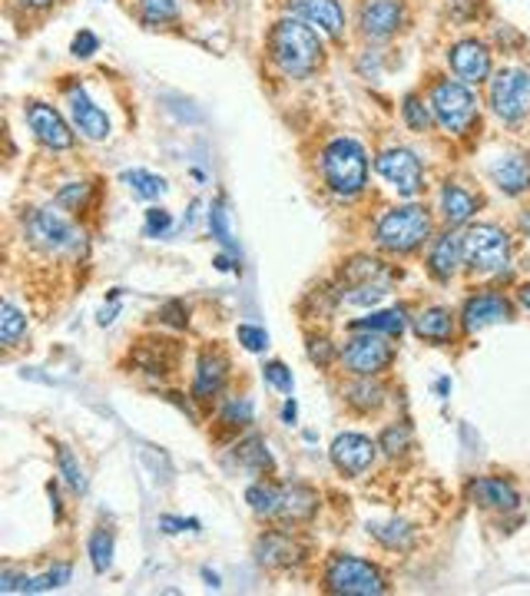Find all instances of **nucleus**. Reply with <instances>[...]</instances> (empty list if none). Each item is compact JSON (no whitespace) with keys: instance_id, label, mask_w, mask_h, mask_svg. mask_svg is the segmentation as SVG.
<instances>
[{"instance_id":"2eb2a0df","label":"nucleus","mask_w":530,"mask_h":596,"mask_svg":"<svg viewBox=\"0 0 530 596\" xmlns=\"http://www.w3.org/2000/svg\"><path fill=\"white\" fill-rule=\"evenodd\" d=\"M514 318V305L497 295V292H477L464 302V312H461V325L464 331H484L490 325H500V322H510Z\"/></svg>"},{"instance_id":"c03bdc74","label":"nucleus","mask_w":530,"mask_h":596,"mask_svg":"<svg viewBox=\"0 0 530 596\" xmlns=\"http://www.w3.org/2000/svg\"><path fill=\"white\" fill-rule=\"evenodd\" d=\"M236 338H239V345H246L249 351H266V348H269V335H266L262 328H256V325H239Z\"/></svg>"},{"instance_id":"9b49d317","label":"nucleus","mask_w":530,"mask_h":596,"mask_svg":"<svg viewBox=\"0 0 530 596\" xmlns=\"http://www.w3.org/2000/svg\"><path fill=\"white\" fill-rule=\"evenodd\" d=\"M448 67L461 83L477 87V83L490 80V47L477 37H464V41L451 44Z\"/></svg>"},{"instance_id":"79ce46f5","label":"nucleus","mask_w":530,"mask_h":596,"mask_svg":"<svg viewBox=\"0 0 530 596\" xmlns=\"http://www.w3.org/2000/svg\"><path fill=\"white\" fill-rule=\"evenodd\" d=\"M262 378H266L275 391H282V394H292V387H295L292 371H289L282 361H269V364L262 368Z\"/></svg>"},{"instance_id":"f03ea898","label":"nucleus","mask_w":530,"mask_h":596,"mask_svg":"<svg viewBox=\"0 0 530 596\" xmlns=\"http://www.w3.org/2000/svg\"><path fill=\"white\" fill-rule=\"evenodd\" d=\"M322 176L341 199H356L369 185V153L359 139L338 136L322 149Z\"/></svg>"},{"instance_id":"e433bc0d","label":"nucleus","mask_w":530,"mask_h":596,"mask_svg":"<svg viewBox=\"0 0 530 596\" xmlns=\"http://www.w3.org/2000/svg\"><path fill=\"white\" fill-rule=\"evenodd\" d=\"M379 451H385L388 458H398L405 451H411V428L402 421V425H388L382 431V441H379Z\"/></svg>"},{"instance_id":"5701e85b","label":"nucleus","mask_w":530,"mask_h":596,"mask_svg":"<svg viewBox=\"0 0 530 596\" xmlns=\"http://www.w3.org/2000/svg\"><path fill=\"white\" fill-rule=\"evenodd\" d=\"M461 262H464V236L448 233V236L435 239V246L428 252V272L438 282H451V275L461 269Z\"/></svg>"},{"instance_id":"6ab92c4d","label":"nucleus","mask_w":530,"mask_h":596,"mask_svg":"<svg viewBox=\"0 0 530 596\" xmlns=\"http://www.w3.org/2000/svg\"><path fill=\"white\" fill-rule=\"evenodd\" d=\"M490 182L504 192V195H523L530 192V153H507L497 156L487 166Z\"/></svg>"},{"instance_id":"4be33fe9","label":"nucleus","mask_w":530,"mask_h":596,"mask_svg":"<svg viewBox=\"0 0 530 596\" xmlns=\"http://www.w3.org/2000/svg\"><path fill=\"white\" fill-rule=\"evenodd\" d=\"M256 560L262 566H292L302 560V547L285 530H269L256 540Z\"/></svg>"},{"instance_id":"412c9836","label":"nucleus","mask_w":530,"mask_h":596,"mask_svg":"<svg viewBox=\"0 0 530 596\" xmlns=\"http://www.w3.org/2000/svg\"><path fill=\"white\" fill-rule=\"evenodd\" d=\"M467 497L484 510H517L520 507L517 487L504 477H474L467 484Z\"/></svg>"},{"instance_id":"f704fd0d","label":"nucleus","mask_w":530,"mask_h":596,"mask_svg":"<svg viewBox=\"0 0 530 596\" xmlns=\"http://www.w3.org/2000/svg\"><path fill=\"white\" fill-rule=\"evenodd\" d=\"M402 116H405V123H408L411 130H418V133H425V130L431 126V120H435L431 103H425L418 93H408V97H405V103H402Z\"/></svg>"},{"instance_id":"6e6552de","label":"nucleus","mask_w":530,"mask_h":596,"mask_svg":"<svg viewBox=\"0 0 530 596\" xmlns=\"http://www.w3.org/2000/svg\"><path fill=\"white\" fill-rule=\"evenodd\" d=\"M338 358L356 378H375L392 368L395 348L382 338V331H356L345 341Z\"/></svg>"},{"instance_id":"ddd939ff","label":"nucleus","mask_w":530,"mask_h":596,"mask_svg":"<svg viewBox=\"0 0 530 596\" xmlns=\"http://www.w3.org/2000/svg\"><path fill=\"white\" fill-rule=\"evenodd\" d=\"M405 4L402 0H365L362 14H359V27L369 41H388L405 27Z\"/></svg>"},{"instance_id":"49530a36","label":"nucleus","mask_w":530,"mask_h":596,"mask_svg":"<svg viewBox=\"0 0 530 596\" xmlns=\"http://www.w3.org/2000/svg\"><path fill=\"white\" fill-rule=\"evenodd\" d=\"M100 50V41H97V34H90V31H80L77 37H74V54L77 57H93Z\"/></svg>"},{"instance_id":"5fc2aeb1","label":"nucleus","mask_w":530,"mask_h":596,"mask_svg":"<svg viewBox=\"0 0 530 596\" xmlns=\"http://www.w3.org/2000/svg\"><path fill=\"white\" fill-rule=\"evenodd\" d=\"M527 269H530V259H527Z\"/></svg>"},{"instance_id":"7ed1b4c3","label":"nucleus","mask_w":530,"mask_h":596,"mask_svg":"<svg viewBox=\"0 0 530 596\" xmlns=\"http://www.w3.org/2000/svg\"><path fill=\"white\" fill-rule=\"evenodd\" d=\"M435 233V223H431V213L425 206H395L388 210L379 226H375V243L379 249L385 252H395V256H408L415 249H421Z\"/></svg>"},{"instance_id":"3c124183","label":"nucleus","mask_w":530,"mask_h":596,"mask_svg":"<svg viewBox=\"0 0 530 596\" xmlns=\"http://www.w3.org/2000/svg\"><path fill=\"white\" fill-rule=\"evenodd\" d=\"M517 223H520V233H523V236H530V206L520 213V220H517Z\"/></svg>"},{"instance_id":"9d476101","label":"nucleus","mask_w":530,"mask_h":596,"mask_svg":"<svg viewBox=\"0 0 530 596\" xmlns=\"http://www.w3.org/2000/svg\"><path fill=\"white\" fill-rule=\"evenodd\" d=\"M375 169L385 182H392L408 199H415L425 189V166H421L418 153H411L408 146H392V149L379 153Z\"/></svg>"},{"instance_id":"20e7f679","label":"nucleus","mask_w":530,"mask_h":596,"mask_svg":"<svg viewBox=\"0 0 530 596\" xmlns=\"http://www.w3.org/2000/svg\"><path fill=\"white\" fill-rule=\"evenodd\" d=\"M325 589L338 596H379L388 589V580L375 563L351 553H338L325 566Z\"/></svg>"},{"instance_id":"4468645a","label":"nucleus","mask_w":530,"mask_h":596,"mask_svg":"<svg viewBox=\"0 0 530 596\" xmlns=\"http://www.w3.org/2000/svg\"><path fill=\"white\" fill-rule=\"evenodd\" d=\"M67 106H70V120H74V130L83 136V139H90V143H103L106 136H110V116L90 100V93L80 87V83H74L70 90H67Z\"/></svg>"},{"instance_id":"f8f14e48","label":"nucleus","mask_w":530,"mask_h":596,"mask_svg":"<svg viewBox=\"0 0 530 596\" xmlns=\"http://www.w3.org/2000/svg\"><path fill=\"white\" fill-rule=\"evenodd\" d=\"M375 441L365 438V435H356V431H345L331 441V464L338 474L345 477H362L372 464H375Z\"/></svg>"},{"instance_id":"dca6fc26","label":"nucleus","mask_w":530,"mask_h":596,"mask_svg":"<svg viewBox=\"0 0 530 596\" xmlns=\"http://www.w3.org/2000/svg\"><path fill=\"white\" fill-rule=\"evenodd\" d=\"M24 116H27V126L34 130V136H37L44 146H50V149H70V146H74V130L67 126V120H64L54 106H47V103H27Z\"/></svg>"},{"instance_id":"09e8293b","label":"nucleus","mask_w":530,"mask_h":596,"mask_svg":"<svg viewBox=\"0 0 530 596\" xmlns=\"http://www.w3.org/2000/svg\"><path fill=\"white\" fill-rule=\"evenodd\" d=\"M57 4V0H24V8H31V11H50Z\"/></svg>"},{"instance_id":"c85d7f7f","label":"nucleus","mask_w":530,"mask_h":596,"mask_svg":"<svg viewBox=\"0 0 530 596\" xmlns=\"http://www.w3.org/2000/svg\"><path fill=\"white\" fill-rule=\"evenodd\" d=\"M236 458H239V464H246V468L256 471V474H272V471H275V461H272V454H269V448H266L262 438L243 441V445L236 448Z\"/></svg>"},{"instance_id":"7c9ffc66","label":"nucleus","mask_w":530,"mask_h":596,"mask_svg":"<svg viewBox=\"0 0 530 596\" xmlns=\"http://www.w3.org/2000/svg\"><path fill=\"white\" fill-rule=\"evenodd\" d=\"M246 501H249V507H252L259 517H279L282 487H279V484H269V481H262V484H252V487L246 491Z\"/></svg>"},{"instance_id":"8fccbe9b","label":"nucleus","mask_w":530,"mask_h":596,"mask_svg":"<svg viewBox=\"0 0 530 596\" xmlns=\"http://www.w3.org/2000/svg\"><path fill=\"white\" fill-rule=\"evenodd\" d=\"M295 415H298V408H295V402H292V397H289V402H285V408H282V418L292 425L295 421Z\"/></svg>"},{"instance_id":"a878e982","label":"nucleus","mask_w":530,"mask_h":596,"mask_svg":"<svg viewBox=\"0 0 530 596\" xmlns=\"http://www.w3.org/2000/svg\"><path fill=\"white\" fill-rule=\"evenodd\" d=\"M345 402L356 408V412H362V415L379 412L382 402H385V387H382V384H372V378H362V381H356V384H348Z\"/></svg>"},{"instance_id":"1a4fd4ad","label":"nucleus","mask_w":530,"mask_h":596,"mask_svg":"<svg viewBox=\"0 0 530 596\" xmlns=\"http://www.w3.org/2000/svg\"><path fill=\"white\" fill-rule=\"evenodd\" d=\"M27 236L37 249L47 256H77L83 252V233H77L60 213L54 210H37L27 220Z\"/></svg>"},{"instance_id":"39448f33","label":"nucleus","mask_w":530,"mask_h":596,"mask_svg":"<svg viewBox=\"0 0 530 596\" xmlns=\"http://www.w3.org/2000/svg\"><path fill=\"white\" fill-rule=\"evenodd\" d=\"M428 103H431L435 120L454 136H467L471 126L477 123V97L461 80H451V77L435 80V87L428 93Z\"/></svg>"},{"instance_id":"393cba45","label":"nucleus","mask_w":530,"mask_h":596,"mask_svg":"<svg viewBox=\"0 0 530 596\" xmlns=\"http://www.w3.org/2000/svg\"><path fill=\"white\" fill-rule=\"evenodd\" d=\"M318 510V494L305 484H285L282 487V501H279V517L285 524H302L312 520Z\"/></svg>"},{"instance_id":"423d86ee","label":"nucleus","mask_w":530,"mask_h":596,"mask_svg":"<svg viewBox=\"0 0 530 596\" xmlns=\"http://www.w3.org/2000/svg\"><path fill=\"white\" fill-rule=\"evenodd\" d=\"M487 100L497 120L520 123L530 113V70L523 67H504L490 74L487 80Z\"/></svg>"},{"instance_id":"37998d69","label":"nucleus","mask_w":530,"mask_h":596,"mask_svg":"<svg viewBox=\"0 0 530 596\" xmlns=\"http://www.w3.org/2000/svg\"><path fill=\"white\" fill-rule=\"evenodd\" d=\"M338 351H341V348H335L325 335L308 338V358H312L315 364H322V368H328V364H331V358H335Z\"/></svg>"},{"instance_id":"864d4df0","label":"nucleus","mask_w":530,"mask_h":596,"mask_svg":"<svg viewBox=\"0 0 530 596\" xmlns=\"http://www.w3.org/2000/svg\"><path fill=\"white\" fill-rule=\"evenodd\" d=\"M203 576L210 580V586H219V576L216 573H210V570H203Z\"/></svg>"},{"instance_id":"0eeeda50","label":"nucleus","mask_w":530,"mask_h":596,"mask_svg":"<svg viewBox=\"0 0 530 596\" xmlns=\"http://www.w3.org/2000/svg\"><path fill=\"white\" fill-rule=\"evenodd\" d=\"M510 252H514V239H510V233L504 226L481 223V226H471L467 236H464V262L474 272H500V269H507Z\"/></svg>"},{"instance_id":"a211bd4d","label":"nucleus","mask_w":530,"mask_h":596,"mask_svg":"<svg viewBox=\"0 0 530 596\" xmlns=\"http://www.w3.org/2000/svg\"><path fill=\"white\" fill-rule=\"evenodd\" d=\"M229 381V358L219 348H206L196 361V378H193V397L196 402H213L223 394Z\"/></svg>"},{"instance_id":"f3484780","label":"nucleus","mask_w":530,"mask_h":596,"mask_svg":"<svg viewBox=\"0 0 530 596\" xmlns=\"http://www.w3.org/2000/svg\"><path fill=\"white\" fill-rule=\"evenodd\" d=\"M289 11H292V18L318 27L331 41H338L345 34V11L338 0H289Z\"/></svg>"},{"instance_id":"f257e3e1","label":"nucleus","mask_w":530,"mask_h":596,"mask_svg":"<svg viewBox=\"0 0 530 596\" xmlns=\"http://www.w3.org/2000/svg\"><path fill=\"white\" fill-rule=\"evenodd\" d=\"M269 60L289 77V80H305L322 67L325 47L322 37L312 24L298 21V18H285L279 24H272L269 31Z\"/></svg>"},{"instance_id":"58836bf2","label":"nucleus","mask_w":530,"mask_h":596,"mask_svg":"<svg viewBox=\"0 0 530 596\" xmlns=\"http://www.w3.org/2000/svg\"><path fill=\"white\" fill-rule=\"evenodd\" d=\"M223 425L226 428L252 425V402H249V397H229V402L223 405Z\"/></svg>"},{"instance_id":"aec40b11","label":"nucleus","mask_w":530,"mask_h":596,"mask_svg":"<svg viewBox=\"0 0 530 596\" xmlns=\"http://www.w3.org/2000/svg\"><path fill=\"white\" fill-rule=\"evenodd\" d=\"M438 210H441V220L454 229V226H464L474 220V213L481 210V195L461 182H444V189L438 195Z\"/></svg>"},{"instance_id":"ea45409f","label":"nucleus","mask_w":530,"mask_h":596,"mask_svg":"<svg viewBox=\"0 0 530 596\" xmlns=\"http://www.w3.org/2000/svg\"><path fill=\"white\" fill-rule=\"evenodd\" d=\"M90 192H93V185H87V182H70V185H64V189L57 192V206H64V210H70V213H80V210L87 206Z\"/></svg>"},{"instance_id":"2f4dec72","label":"nucleus","mask_w":530,"mask_h":596,"mask_svg":"<svg viewBox=\"0 0 530 596\" xmlns=\"http://www.w3.org/2000/svg\"><path fill=\"white\" fill-rule=\"evenodd\" d=\"M24 335H27L24 312L14 302H4V305H0V341H4L8 348H14Z\"/></svg>"},{"instance_id":"a19ab883","label":"nucleus","mask_w":530,"mask_h":596,"mask_svg":"<svg viewBox=\"0 0 530 596\" xmlns=\"http://www.w3.org/2000/svg\"><path fill=\"white\" fill-rule=\"evenodd\" d=\"M70 563H60V566H54V570H47L44 576H31L27 580V593H44V589H57V586H64L67 580H70Z\"/></svg>"},{"instance_id":"de8ad7c7","label":"nucleus","mask_w":530,"mask_h":596,"mask_svg":"<svg viewBox=\"0 0 530 596\" xmlns=\"http://www.w3.org/2000/svg\"><path fill=\"white\" fill-rule=\"evenodd\" d=\"M187 527H200V524L196 520H183V517H169V514L159 517V530L162 533H183Z\"/></svg>"},{"instance_id":"b1692460","label":"nucleus","mask_w":530,"mask_h":596,"mask_svg":"<svg viewBox=\"0 0 530 596\" xmlns=\"http://www.w3.org/2000/svg\"><path fill=\"white\" fill-rule=\"evenodd\" d=\"M415 335H418L421 341H431V345H451V341H454V315H451V308L431 305V308L418 312V318H415Z\"/></svg>"},{"instance_id":"c9c22d12","label":"nucleus","mask_w":530,"mask_h":596,"mask_svg":"<svg viewBox=\"0 0 530 596\" xmlns=\"http://www.w3.org/2000/svg\"><path fill=\"white\" fill-rule=\"evenodd\" d=\"M210 229H213V239L229 249V252H239L236 249V239H233V229H229V213L223 206V199H216V203L210 206Z\"/></svg>"},{"instance_id":"c756f323","label":"nucleus","mask_w":530,"mask_h":596,"mask_svg":"<svg viewBox=\"0 0 530 596\" xmlns=\"http://www.w3.org/2000/svg\"><path fill=\"white\" fill-rule=\"evenodd\" d=\"M351 331H385V335H402L405 331V308H388V312H372L369 318H359Z\"/></svg>"},{"instance_id":"473e14b6","label":"nucleus","mask_w":530,"mask_h":596,"mask_svg":"<svg viewBox=\"0 0 530 596\" xmlns=\"http://www.w3.org/2000/svg\"><path fill=\"white\" fill-rule=\"evenodd\" d=\"M123 182H129V189L139 195V199H159L166 192V179L156 176V172H146V169H129L123 172Z\"/></svg>"},{"instance_id":"4c0bfd02","label":"nucleus","mask_w":530,"mask_h":596,"mask_svg":"<svg viewBox=\"0 0 530 596\" xmlns=\"http://www.w3.org/2000/svg\"><path fill=\"white\" fill-rule=\"evenodd\" d=\"M57 468H60V474H64V481L77 491V494H87V474H83V468H80V461L74 458V451L70 448H57Z\"/></svg>"},{"instance_id":"603ef678","label":"nucleus","mask_w":530,"mask_h":596,"mask_svg":"<svg viewBox=\"0 0 530 596\" xmlns=\"http://www.w3.org/2000/svg\"><path fill=\"white\" fill-rule=\"evenodd\" d=\"M517 299H520V305L530 312V282L527 285H520V292H517Z\"/></svg>"},{"instance_id":"bb28decb","label":"nucleus","mask_w":530,"mask_h":596,"mask_svg":"<svg viewBox=\"0 0 530 596\" xmlns=\"http://www.w3.org/2000/svg\"><path fill=\"white\" fill-rule=\"evenodd\" d=\"M136 14L146 27L180 21V0H136Z\"/></svg>"},{"instance_id":"a18cd8bd","label":"nucleus","mask_w":530,"mask_h":596,"mask_svg":"<svg viewBox=\"0 0 530 596\" xmlns=\"http://www.w3.org/2000/svg\"><path fill=\"white\" fill-rule=\"evenodd\" d=\"M172 229V216L166 210H149L146 213V236H166Z\"/></svg>"},{"instance_id":"cd10ccee","label":"nucleus","mask_w":530,"mask_h":596,"mask_svg":"<svg viewBox=\"0 0 530 596\" xmlns=\"http://www.w3.org/2000/svg\"><path fill=\"white\" fill-rule=\"evenodd\" d=\"M369 533H372L382 547H388V550H408V547L415 543V530H411V524H405V520L369 524Z\"/></svg>"},{"instance_id":"72a5a7b5","label":"nucleus","mask_w":530,"mask_h":596,"mask_svg":"<svg viewBox=\"0 0 530 596\" xmlns=\"http://www.w3.org/2000/svg\"><path fill=\"white\" fill-rule=\"evenodd\" d=\"M113 530H106V527H100V530H93V537H90V560H93V570L97 573H106L110 566H113Z\"/></svg>"}]
</instances>
